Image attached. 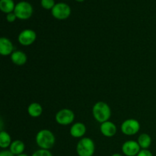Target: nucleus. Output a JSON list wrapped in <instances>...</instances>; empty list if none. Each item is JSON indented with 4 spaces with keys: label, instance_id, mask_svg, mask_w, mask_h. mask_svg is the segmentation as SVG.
<instances>
[{
    "label": "nucleus",
    "instance_id": "obj_3",
    "mask_svg": "<svg viewBox=\"0 0 156 156\" xmlns=\"http://www.w3.org/2000/svg\"><path fill=\"white\" fill-rule=\"evenodd\" d=\"M95 152L94 141L89 137L81 139L76 146V152L79 156H93Z\"/></svg>",
    "mask_w": 156,
    "mask_h": 156
},
{
    "label": "nucleus",
    "instance_id": "obj_26",
    "mask_svg": "<svg viewBox=\"0 0 156 156\" xmlns=\"http://www.w3.org/2000/svg\"><path fill=\"white\" fill-rule=\"evenodd\" d=\"M76 1H77V2H83L84 0H76Z\"/></svg>",
    "mask_w": 156,
    "mask_h": 156
},
{
    "label": "nucleus",
    "instance_id": "obj_18",
    "mask_svg": "<svg viewBox=\"0 0 156 156\" xmlns=\"http://www.w3.org/2000/svg\"><path fill=\"white\" fill-rule=\"evenodd\" d=\"M15 5L13 0H0V9L6 14L13 12Z\"/></svg>",
    "mask_w": 156,
    "mask_h": 156
},
{
    "label": "nucleus",
    "instance_id": "obj_20",
    "mask_svg": "<svg viewBox=\"0 0 156 156\" xmlns=\"http://www.w3.org/2000/svg\"><path fill=\"white\" fill-rule=\"evenodd\" d=\"M31 156H53L50 150H47V149H40L38 150L35 151Z\"/></svg>",
    "mask_w": 156,
    "mask_h": 156
},
{
    "label": "nucleus",
    "instance_id": "obj_6",
    "mask_svg": "<svg viewBox=\"0 0 156 156\" xmlns=\"http://www.w3.org/2000/svg\"><path fill=\"white\" fill-rule=\"evenodd\" d=\"M52 15L59 20H65L71 15V8L63 2L56 3L51 10Z\"/></svg>",
    "mask_w": 156,
    "mask_h": 156
},
{
    "label": "nucleus",
    "instance_id": "obj_17",
    "mask_svg": "<svg viewBox=\"0 0 156 156\" xmlns=\"http://www.w3.org/2000/svg\"><path fill=\"white\" fill-rule=\"evenodd\" d=\"M12 138L9 133L6 131L1 130L0 133V147L2 149H7L12 144Z\"/></svg>",
    "mask_w": 156,
    "mask_h": 156
},
{
    "label": "nucleus",
    "instance_id": "obj_1",
    "mask_svg": "<svg viewBox=\"0 0 156 156\" xmlns=\"http://www.w3.org/2000/svg\"><path fill=\"white\" fill-rule=\"evenodd\" d=\"M92 114L96 121L102 123L108 121L111 117V110L109 105L104 101H98L92 108Z\"/></svg>",
    "mask_w": 156,
    "mask_h": 156
},
{
    "label": "nucleus",
    "instance_id": "obj_5",
    "mask_svg": "<svg viewBox=\"0 0 156 156\" xmlns=\"http://www.w3.org/2000/svg\"><path fill=\"white\" fill-rule=\"evenodd\" d=\"M56 123L62 126H67L73 123L75 120V114L72 110L63 108L56 113L55 116Z\"/></svg>",
    "mask_w": 156,
    "mask_h": 156
},
{
    "label": "nucleus",
    "instance_id": "obj_16",
    "mask_svg": "<svg viewBox=\"0 0 156 156\" xmlns=\"http://www.w3.org/2000/svg\"><path fill=\"white\" fill-rule=\"evenodd\" d=\"M137 143L142 149H148L152 144V138L147 133H142L139 136Z\"/></svg>",
    "mask_w": 156,
    "mask_h": 156
},
{
    "label": "nucleus",
    "instance_id": "obj_22",
    "mask_svg": "<svg viewBox=\"0 0 156 156\" xmlns=\"http://www.w3.org/2000/svg\"><path fill=\"white\" fill-rule=\"evenodd\" d=\"M136 156H153L149 149H141Z\"/></svg>",
    "mask_w": 156,
    "mask_h": 156
},
{
    "label": "nucleus",
    "instance_id": "obj_8",
    "mask_svg": "<svg viewBox=\"0 0 156 156\" xmlns=\"http://www.w3.org/2000/svg\"><path fill=\"white\" fill-rule=\"evenodd\" d=\"M37 40V33L32 29H24L20 32L18 41L20 44L27 47L33 44Z\"/></svg>",
    "mask_w": 156,
    "mask_h": 156
},
{
    "label": "nucleus",
    "instance_id": "obj_15",
    "mask_svg": "<svg viewBox=\"0 0 156 156\" xmlns=\"http://www.w3.org/2000/svg\"><path fill=\"white\" fill-rule=\"evenodd\" d=\"M27 113L31 117H39L43 114V107L41 104L33 102L30 105H29L27 108Z\"/></svg>",
    "mask_w": 156,
    "mask_h": 156
},
{
    "label": "nucleus",
    "instance_id": "obj_12",
    "mask_svg": "<svg viewBox=\"0 0 156 156\" xmlns=\"http://www.w3.org/2000/svg\"><path fill=\"white\" fill-rule=\"evenodd\" d=\"M86 130V126L83 123L77 122L72 125L69 129V133L74 138H83Z\"/></svg>",
    "mask_w": 156,
    "mask_h": 156
},
{
    "label": "nucleus",
    "instance_id": "obj_10",
    "mask_svg": "<svg viewBox=\"0 0 156 156\" xmlns=\"http://www.w3.org/2000/svg\"><path fill=\"white\" fill-rule=\"evenodd\" d=\"M117 126L113 122L106 121L101 123L100 131L103 136L106 137H113L117 133Z\"/></svg>",
    "mask_w": 156,
    "mask_h": 156
},
{
    "label": "nucleus",
    "instance_id": "obj_25",
    "mask_svg": "<svg viewBox=\"0 0 156 156\" xmlns=\"http://www.w3.org/2000/svg\"><path fill=\"white\" fill-rule=\"evenodd\" d=\"M17 156H28V155H27V154L22 153V154H21V155H17Z\"/></svg>",
    "mask_w": 156,
    "mask_h": 156
},
{
    "label": "nucleus",
    "instance_id": "obj_7",
    "mask_svg": "<svg viewBox=\"0 0 156 156\" xmlns=\"http://www.w3.org/2000/svg\"><path fill=\"white\" fill-rule=\"evenodd\" d=\"M120 129L124 135L133 136L140 131V123L136 119H127L122 123Z\"/></svg>",
    "mask_w": 156,
    "mask_h": 156
},
{
    "label": "nucleus",
    "instance_id": "obj_23",
    "mask_svg": "<svg viewBox=\"0 0 156 156\" xmlns=\"http://www.w3.org/2000/svg\"><path fill=\"white\" fill-rule=\"evenodd\" d=\"M0 156H15L10 150H2L0 152Z\"/></svg>",
    "mask_w": 156,
    "mask_h": 156
},
{
    "label": "nucleus",
    "instance_id": "obj_11",
    "mask_svg": "<svg viewBox=\"0 0 156 156\" xmlns=\"http://www.w3.org/2000/svg\"><path fill=\"white\" fill-rule=\"evenodd\" d=\"M13 50L14 46L9 38L5 37L0 38V54L2 56H11Z\"/></svg>",
    "mask_w": 156,
    "mask_h": 156
},
{
    "label": "nucleus",
    "instance_id": "obj_14",
    "mask_svg": "<svg viewBox=\"0 0 156 156\" xmlns=\"http://www.w3.org/2000/svg\"><path fill=\"white\" fill-rule=\"evenodd\" d=\"M24 149H25V144H24V142L19 140L12 141V144L9 147V150L15 156L24 153Z\"/></svg>",
    "mask_w": 156,
    "mask_h": 156
},
{
    "label": "nucleus",
    "instance_id": "obj_4",
    "mask_svg": "<svg viewBox=\"0 0 156 156\" xmlns=\"http://www.w3.org/2000/svg\"><path fill=\"white\" fill-rule=\"evenodd\" d=\"M34 9L31 5L26 1L19 2L15 5L14 12L17 18L21 20H27L32 16Z\"/></svg>",
    "mask_w": 156,
    "mask_h": 156
},
{
    "label": "nucleus",
    "instance_id": "obj_13",
    "mask_svg": "<svg viewBox=\"0 0 156 156\" xmlns=\"http://www.w3.org/2000/svg\"><path fill=\"white\" fill-rule=\"evenodd\" d=\"M11 60L15 65L21 66L24 65L27 61V56L25 53L21 50H16L14 51L10 56Z\"/></svg>",
    "mask_w": 156,
    "mask_h": 156
},
{
    "label": "nucleus",
    "instance_id": "obj_21",
    "mask_svg": "<svg viewBox=\"0 0 156 156\" xmlns=\"http://www.w3.org/2000/svg\"><path fill=\"white\" fill-rule=\"evenodd\" d=\"M16 18H17L16 15H15V12H10V13L7 14V15H6V20H7V21L10 23L14 22V21L16 20Z\"/></svg>",
    "mask_w": 156,
    "mask_h": 156
},
{
    "label": "nucleus",
    "instance_id": "obj_9",
    "mask_svg": "<svg viewBox=\"0 0 156 156\" xmlns=\"http://www.w3.org/2000/svg\"><path fill=\"white\" fill-rule=\"evenodd\" d=\"M122 152L126 156H136L141 150L140 145L137 141L128 140L122 146Z\"/></svg>",
    "mask_w": 156,
    "mask_h": 156
},
{
    "label": "nucleus",
    "instance_id": "obj_2",
    "mask_svg": "<svg viewBox=\"0 0 156 156\" xmlns=\"http://www.w3.org/2000/svg\"><path fill=\"white\" fill-rule=\"evenodd\" d=\"M56 143L54 134L49 129H41L37 133L36 143L40 149L50 150Z\"/></svg>",
    "mask_w": 156,
    "mask_h": 156
},
{
    "label": "nucleus",
    "instance_id": "obj_19",
    "mask_svg": "<svg viewBox=\"0 0 156 156\" xmlns=\"http://www.w3.org/2000/svg\"><path fill=\"white\" fill-rule=\"evenodd\" d=\"M41 5L44 9L49 10V9H51L54 7L55 1L54 0H41Z\"/></svg>",
    "mask_w": 156,
    "mask_h": 156
},
{
    "label": "nucleus",
    "instance_id": "obj_24",
    "mask_svg": "<svg viewBox=\"0 0 156 156\" xmlns=\"http://www.w3.org/2000/svg\"><path fill=\"white\" fill-rule=\"evenodd\" d=\"M111 156H123V155H122L121 154H120V153H114V154H113V155Z\"/></svg>",
    "mask_w": 156,
    "mask_h": 156
}]
</instances>
